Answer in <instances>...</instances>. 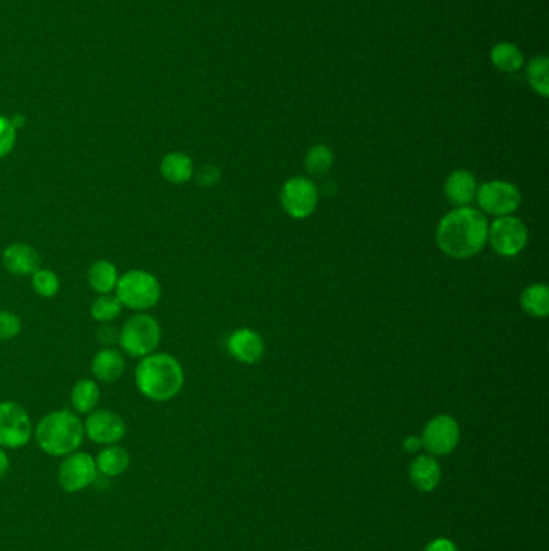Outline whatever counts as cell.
Returning <instances> with one entry per match:
<instances>
[{"instance_id":"cell-31","label":"cell","mask_w":549,"mask_h":551,"mask_svg":"<svg viewBox=\"0 0 549 551\" xmlns=\"http://www.w3.org/2000/svg\"><path fill=\"white\" fill-rule=\"evenodd\" d=\"M424 551H458V546L448 538H437L427 545Z\"/></svg>"},{"instance_id":"cell-18","label":"cell","mask_w":549,"mask_h":551,"mask_svg":"<svg viewBox=\"0 0 549 551\" xmlns=\"http://www.w3.org/2000/svg\"><path fill=\"white\" fill-rule=\"evenodd\" d=\"M160 175L166 183L183 185L194 177L195 166L189 155L184 152H169L160 162Z\"/></svg>"},{"instance_id":"cell-2","label":"cell","mask_w":549,"mask_h":551,"mask_svg":"<svg viewBox=\"0 0 549 551\" xmlns=\"http://www.w3.org/2000/svg\"><path fill=\"white\" fill-rule=\"evenodd\" d=\"M184 367L169 353H150L136 366V385L144 397L165 404L179 395L184 387Z\"/></svg>"},{"instance_id":"cell-5","label":"cell","mask_w":549,"mask_h":551,"mask_svg":"<svg viewBox=\"0 0 549 551\" xmlns=\"http://www.w3.org/2000/svg\"><path fill=\"white\" fill-rule=\"evenodd\" d=\"M162 340V326L152 315L136 313L118 332V344L131 358H144L156 352Z\"/></svg>"},{"instance_id":"cell-11","label":"cell","mask_w":549,"mask_h":551,"mask_svg":"<svg viewBox=\"0 0 549 551\" xmlns=\"http://www.w3.org/2000/svg\"><path fill=\"white\" fill-rule=\"evenodd\" d=\"M97 478L96 460L84 451H74L60 463V487L66 493L81 492Z\"/></svg>"},{"instance_id":"cell-28","label":"cell","mask_w":549,"mask_h":551,"mask_svg":"<svg viewBox=\"0 0 549 551\" xmlns=\"http://www.w3.org/2000/svg\"><path fill=\"white\" fill-rule=\"evenodd\" d=\"M22 319L16 313L8 309H0V342L14 340L22 334Z\"/></svg>"},{"instance_id":"cell-12","label":"cell","mask_w":549,"mask_h":551,"mask_svg":"<svg viewBox=\"0 0 549 551\" xmlns=\"http://www.w3.org/2000/svg\"><path fill=\"white\" fill-rule=\"evenodd\" d=\"M84 434L99 445H117L126 435V423L110 410H94L84 423Z\"/></svg>"},{"instance_id":"cell-24","label":"cell","mask_w":549,"mask_h":551,"mask_svg":"<svg viewBox=\"0 0 549 551\" xmlns=\"http://www.w3.org/2000/svg\"><path fill=\"white\" fill-rule=\"evenodd\" d=\"M491 62L501 71L513 73L522 67V55L516 45L501 43L491 49Z\"/></svg>"},{"instance_id":"cell-19","label":"cell","mask_w":549,"mask_h":551,"mask_svg":"<svg viewBox=\"0 0 549 551\" xmlns=\"http://www.w3.org/2000/svg\"><path fill=\"white\" fill-rule=\"evenodd\" d=\"M119 271H118L115 263H111L110 260H97L94 261L88 271L89 287L99 295H110L115 292L119 280Z\"/></svg>"},{"instance_id":"cell-27","label":"cell","mask_w":549,"mask_h":551,"mask_svg":"<svg viewBox=\"0 0 549 551\" xmlns=\"http://www.w3.org/2000/svg\"><path fill=\"white\" fill-rule=\"evenodd\" d=\"M528 81L534 88L535 92H538L542 97H548V59L546 57H536L528 63L527 68Z\"/></svg>"},{"instance_id":"cell-20","label":"cell","mask_w":549,"mask_h":551,"mask_svg":"<svg viewBox=\"0 0 549 551\" xmlns=\"http://www.w3.org/2000/svg\"><path fill=\"white\" fill-rule=\"evenodd\" d=\"M97 470H100L107 478H118L125 474L129 464H131V455L128 450L119 445H107L105 449L97 455Z\"/></svg>"},{"instance_id":"cell-8","label":"cell","mask_w":549,"mask_h":551,"mask_svg":"<svg viewBox=\"0 0 549 551\" xmlns=\"http://www.w3.org/2000/svg\"><path fill=\"white\" fill-rule=\"evenodd\" d=\"M488 243L501 257H517L527 247V226L514 214L497 218L488 226Z\"/></svg>"},{"instance_id":"cell-10","label":"cell","mask_w":549,"mask_h":551,"mask_svg":"<svg viewBox=\"0 0 549 551\" xmlns=\"http://www.w3.org/2000/svg\"><path fill=\"white\" fill-rule=\"evenodd\" d=\"M461 439V429L458 421L450 414L433 416L424 427L422 447L431 455L447 456L453 451Z\"/></svg>"},{"instance_id":"cell-7","label":"cell","mask_w":549,"mask_h":551,"mask_svg":"<svg viewBox=\"0 0 549 551\" xmlns=\"http://www.w3.org/2000/svg\"><path fill=\"white\" fill-rule=\"evenodd\" d=\"M280 205L293 220H307L315 214L319 202V192L309 177L295 176L287 179L280 194Z\"/></svg>"},{"instance_id":"cell-17","label":"cell","mask_w":549,"mask_h":551,"mask_svg":"<svg viewBox=\"0 0 549 551\" xmlns=\"http://www.w3.org/2000/svg\"><path fill=\"white\" fill-rule=\"evenodd\" d=\"M410 479L421 492H432L441 479V468L432 455H419L410 466Z\"/></svg>"},{"instance_id":"cell-16","label":"cell","mask_w":549,"mask_h":551,"mask_svg":"<svg viewBox=\"0 0 549 551\" xmlns=\"http://www.w3.org/2000/svg\"><path fill=\"white\" fill-rule=\"evenodd\" d=\"M90 371L100 383H118L125 375V356H123V353L118 352L115 348H102L92 358Z\"/></svg>"},{"instance_id":"cell-23","label":"cell","mask_w":549,"mask_h":551,"mask_svg":"<svg viewBox=\"0 0 549 551\" xmlns=\"http://www.w3.org/2000/svg\"><path fill=\"white\" fill-rule=\"evenodd\" d=\"M334 165V152L324 144H316L305 155V168L311 176H324Z\"/></svg>"},{"instance_id":"cell-32","label":"cell","mask_w":549,"mask_h":551,"mask_svg":"<svg viewBox=\"0 0 549 551\" xmlns=\"http://www.w3.org/2000/svg\"><path fill=\"white\" fill-rule=\"evenodd\" d=\"M421 447H422V441H421V437H416V435H410L404 441V450L410 451V453H416L418 450H421Z\"/></svg>"},{"instance_id":"cell-26","label":"cell","mask_w":549,"mask_h":551,"mask_svg":"<svg viewBox=\"0 0 549 551\" xmlns=\"http://www.w3.org/2000/svg\"><path fill=\"white\" fill-rule=\"evenodd\" d=\"M31 286L33 290L43 299H52L60 292V280L57 272L47 270V268H39L33 276H31Z\"/></svg>"},{"instance_id":"cell-6","label":"cell","mask_w":549,"mask_h":551,"mask_svg":"<svg viewBox=\"0 0 549 551\" xmlns=\"http://www.w3.org/2000/svg\"><path fill=\"white\" fill-rule=\"evenodd\" d=\"M476 200L482 214L501 218L511 216L519 210L522 205V194L516 184L495 179L478 185Z\"/></svg>"},{"instance_id":"cell-15","label":"cell","mask_w":549,"mask_h":551,"mask_svg":"<svg viewBox=\"0 0 549 551\" xmlns=\"http://www.w3.org/2000/svg\"><path fill=\"white\" fill-rule=\"evenodd\" d=\"M478 184L477 179L468 169H454L450 173V176L445 181V197L451 205L456 208L461 206H470L476 200Z\"/></svg>"},{"instance_id":"cell-1","label":"cell","mask_w":549,"mask_h":551,"mask_svg":"<svg viewBox=\"0 0 549 551\" xmlns=\"http://www.w3.org/2000/svg\"><path fill=\"white\" fill-rule=\"evenodd\" d=\"M487 214L472 206L454 208L439 221L435 239L448 257L466 260L478 255L488 243Z\"/></svg>"},{"instance_id":"cell-33","label":"cell","mask_w":549,"mask_h":551,"mask_svg":"<svg viewBox=\"0 0 549 551\" xmlns=\"http://www.w3.org/2000/svg\"><path fill=\"white\" fill-rule=\"evenodd\" d=\"M8 470H10V460H8V455L5 453V450L0 447V479L5 478Z\"/></svg>"},{"instance_id":"cell-29","label":"cell","mask_w":549,"mask_h":551,"mask_svg":"<svg viewBox=\"0 0 549 551\" xmlns=\"http://www.w3.org/2000/svg\"><path fill=\"white\" fill-rule=\"evenodd\" d=\"M16 144V128L12 119L0 115V160L12 154Z\"/></svg>"},{"instance_id":"cell-25","label":"cell","mask_w":549,"mask_h":551,"mask_svg":"<svg viewBox=\"0 0 549 551\" xmlns=\"http://www.w3.org/2000/svg\"><path fill=\"white\" fill-rule=\"evenodd\" d=\"M121 309L123 307L115 295H99L90 307V317L97 323H111L121 315Z\"/></svg>"},{"instance_id":"cell-22","label":"cell","mask_w":549,"mask_h":551,"mask_svg":"<svg viewBox=\"0 0 549 551\" xmlns=\"http://www.w3.org/2000/svg\"><path fill=\"white\" fill-rule=\"evenodd\" d=\"M520 309L532 318H546L549 313V289L546 284H530L520 294Z\"/></svg>"},{"instance_id":"cell-13","label":"cell","mask_w":549,"mask_h":551,"mask_svg":"<svg viewBox=\"0 0 549 551\" xmlns=\"http://www.w3.org/2000/svg\"><path fill=\"white\" fill-rule=\"evenodd\" d=\"M41 261L39 252L30 243H10L2 252V263L5 270L18 278L33 276L41 268Z\"/></svg>"},{"instance_id":"cell-3","label":"cell","mask_w":549,"mask_h":551,"mask_svg":"<svg viewBox=\"0 0 549 551\" xmlns=\"http://www.w3.org/2000/svg\"><path fill=\"white\" fill-rule=\"evenodd\" d=\"M84 435L81 419L68 410L45 414L34 429L39 449L51 456L71 455L81 447Z\"/></svg>"},{"instance_id":"cell-30","label":"cell","mask_w":549,"mask_h":551,"mask_svg":"<svg viewBox=\"0 0 549 551\" xmlns=\"http://www.w3.org/2000/svg\"><path fill=\"white\" fill-rule=\"evenodd\" d=\"M194 176L197 179L198 185H202V187H213V185L220 183L221 169L218 166H213V165H206L198 173H195Z\"/></svg>"},{"instance_id":"cell-14","label":"cell","mask_w":549,"mask_h":551,"mask_svg":"<svg viewBox=\"0 0 549 551\" xmlns=\"http://www.w3.org/2000/svg\"><path fill=\"white\" fill-rule=\"evenodd\" d=\"M227 352L239 363L257 365L264 356V340L257 331L239 329L227 338Z\"/></svg>"},{"instance_id":"cell-9","label":"cell","mask_w":549,"mask_h":551,"mask_svg":"<svg viewBox=\"0 0 549 551\" xmlns=\"http://www.w3.org/2000/svg\"><path fill=\"white\" fill-rule=\"evenodd\" d=\"M34 434L30 414L22 404L5 400L0 402V447L22 449Z\"/></svg>"},{"instance_id":"cell-4","label":"cell","mask_w":549,"mask_h":551,"mask_svg":"<svg viewBox=\"0 0 549 551\" xmlns=\"http://www.w3.org/2000/svg\"><path fill=\"white\" fill-rule=\"evenodd\" d=\"M115 297L123 309L146 313L162 299V284L152 272L131 270L119 276Z\"/></svg>"},{"instance_id":"cell-21","label":"cell","mask_w":549,"mask_h":551,"mask_svg":"<svg viewBox=\"0 0 549 551\" xmlns=\"http://www.w3.org/2000/svg\"><path fill=\"white\" fill-rule=\"evenodd\" d=\"M100 404V387L94 379H80L71 389V404L74 412L89 414Z\"/></svg>"}]
</instances>
